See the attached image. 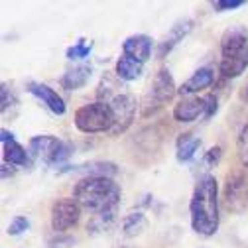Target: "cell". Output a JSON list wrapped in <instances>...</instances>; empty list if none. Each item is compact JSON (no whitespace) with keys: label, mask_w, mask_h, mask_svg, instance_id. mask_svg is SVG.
I'll return each mask as SVG.
<instances>
[{"label":"cell","mask_w":248,"mask_h":248,"mask_svg":"<svg viewBox=\"0 0 248 248\" xmlns=\"http://www.w3.org/2000/svg\"><path fill=\"white\" fill-rule=\"evenodd\" d=\"M191 229L201 236H213L219 231V185L215 175H203L195 183L189 201Z\"/></svg>","instance_id":"1"},{"label":"cell","mask_w":248,"mask_h":248,"mask_svg":"<svg viewBox=\"0 0 248 248\" xmlns=\"http://www.w3.org/2000/svg\"><path fill=\"white\" fill-rule=\"evenodd\" d=\"M120 197L118 183L110 177H83L73 189V199L95 215L114 211Z\"/></svg>","instance_id":"2"},{"label":"cell","mask_w":248,"mask_h":248,"mask_svg":"<svg viewBox=\"0 0 248 248\" xmlns=\"http://www.w3.org/2000/svg\"><path fill=\"white\" fill-rule=\"evenodd\" d=\"M75 126L77 130L85 132V134H99V132H110L112 130V110L108 107V103L103 101H95L83 105L81 108H77L75 112Z\"/></svg>","instance_id":"3"},{"label":"cell","mask_w":248,"mask_h":248,"mask_svg":"<svg viewBox=\"0 0 248 248\" xmlns=\"http://www.w3.org/2000/svg\"><path fill=\"white\" fill-rule=\"evenodd\" d=\"M30 154L46 166H57L71 156V146L51 134H40L30 140Z\"/></svg>","instance_id":"4"},{"label":"cell","mask_w":248,"mask_h":248,"mask_svg":"<svg viewBox=\"0 0 248 248\" xmlns=\"http://www.w3.org/2000/svg\"><path fill=\"white\" fill-rule=\"evenodd\" d=\"M110 110H112V130L110 134L112 136H118V134H124L134 122V116H136V108H138V103L132 95L128 93H120L116 95L110 103H108Z\"/></svg>","instance_id":"5"},{"label":"cell","mask_w":248,"mask_h":248,"mask_svg":"<svg viewBox=\"0 0 248 248\" xmlns=\"http://www.w3.org/2000/svg\"><path fill=\"white\" fill-rule=\"evenodd\" d=\"M81 209L83 207L73 197L57 199L51 207V229H53V232L63 234L65 231L75 227L81 219Z\"/></svg>","instance_id":"6"},{"label":"cell","mask_w":248,"mask_h":248,"mask_svg":"<svg viewBox=\"0 0 248 248\" xmlns=\"http://www.w3.org/2000/svg\"><path fill=\"white\" fill-rule=\"evenodd\" d=\"M227 207L234 213H240L248 205V185L240 171H234L227 177V189H225Z\"/></svg>","instance_id":"7"},{"label":"cell","mask_w":248,"mask_h":248,"mask_svg":"<svg viewBox=\"0 0 248 248\" xmlns=\"http://www.w3.org/2000/svg\"><path fill=\"white\" fill-rule=\"evenodd\" d=\"M248 53V32L244 26H232L225 30L221 38V55L223 57H234Z\"/></svg>","instance_id":"8"},{"label":"cell","mask_w":248,"mask_h":248,"mask_svg":"<svg viewBox=\"0 0 248 248\" xmlns=\"http://www.w3.org/2000/svg\"><path fill=\"white\" fill-rule=\"evenodd\" d=\"M175 93H177V87H175V81H173L171 73L166 67L160 69L156 73V77H154V81H152V93L150 95H152L154 103H156L158 107H162V105L170 103L175 97Z\"/></svg>","instance_id":"9"},{"label":"cell","mask_w":248,"mask_h":248,"mask_svg":"<svg viewBox=\"0 0 248 248\" xmlns=\"http://www.w3.org/2000/svg\"><path fill=\"white\" fill-rule=\"evenodd\" d=\"M199 116H205V99L191 95L181 97V101L173 107V118L177 122H195Z\"/></svg>","instance_id":"10"},{"label":"cell","mask_w":248,"mask_h":248,"mask_svg":"<svg viewBox=\"0 0 248 248\" xmlns=\"http://www.w3.org/2000/svg\"><path fill=\"white\" fill-rule=\"evenodd\" d=\"M28 91L32 93L34 97H38L53 114H57V116L65 114V110H67L65 101L61 99L51 87H47V85H44V83H28Z\"/></svg>","instance_id":"11"},{"label":"cell","mask_w":248,"mask_h":248,"mask_svg":"<svg viewBox=\"0 0 248 248\" xmlns=\"http://www.w3.org/2000/svg\"><path fill=\"white\" fill-rule=\"evenodd\" d=\"M122 53L140 61V63H146L152 57V38L146 34H136L126 38L122 44Z\"/></svg>","instance_id":"12"},{"label":"cell","mask_w":248,"mask_h":248,"mask_svg":"<svg viewBox=\"0 0 248 248\" xmlns=\"http://www.w3.org/2000/svg\"><path fill=\"white\" fill-rule=\"evenodd\" d=\"M191 28H193V20H189V18H185V20H179V22H175L173 26H171V30H170V34L164 38V42L158 46V51H156V57L158 59H164L185 36H187L189 32H191Z\"/></svg>","instance_id":"13"},{"label":"cell","mask_w":248,"mask_h":248,"mask_svg":"<svg viewBox=\"0 0 248 248\" xmlns=\"http://www.w3.org/2000/svg\"><path fill=\"white\" fill-rule=\"evenodd\" d=\"M213 83H215V71L211 67H201L177 89V93L181 97H191V95H197L199 91L211 87Z\"/></svg>","instance_id":"14"},{"label":"cell","mask_w":248,"mask_h":248,"mask_svg":"<svg viewBox=\"0 0 248 248\" xmlns=\"http://www.w3.org/2000/svg\"><path fill=\"white\" fill-rule=\"evenodd\" d=\"M201 148V138L193 132H183L175 140V158L179 164H187L193 160L197 150Z\"/></svg>","instance_id":"15"},{"label":"cell","mask_w":248,"mask_h":248,"mask_svg":"<svg viewBox=\"0 0 248 248\" xmlns=\"http://www.w3.org/2000/svg\"><path fill=\"white\" fill-rule=\"evenodd\" d=\"M246 67H248V53L234 55V57H221L219 73L223 79H234V77L242 75Z\"/></svg>","instance_id":"16"},{"label":"cell","mask_w":248,"mask_h":248,"mask_svg":"<svg viewBox=\"0 0 248 248\" xmlns=\"http://www.w3.org/2000/svg\"><path fill=\"white\" fill-rule=\"evenodd\" d=\"M142 69H144V63H140V61H136V59L122 53L118 57V61H116L114 73H116V77L120 81H134V79H138L142 75Z\"/></svg>","instance_id":"17"},{"label":"cell","mask_w":248,"mask_h":248,"mask_svg":"<svg viewBox=\"0 0 248 248\" xmlns=\"http://www.w3.org/2000/svg\"><path fill=\"white\" fill-rule=\"evenodd\" d=\"M2 156H4V162L10 164V166H14V168H24V166L30 164L28 152L16 140H10V142H4L2 144Z\"/></svg>","instance_id":"18"},{"label":"cell","mask_w":248,"mask_h":248,"mask_svg":"<svg viewBox=\"0 0 248 248\" xmlns=\"http://www.w3.org/2000/svg\"><path fill=\"white\" fill-rule=\"evenodd\" d=\"M89 79H91V67L77 65V67L65 71V75L61 77V87L67 89V91H77V89L85 87Z\"/></svg>","instance_id":"19"},{"label":"cell","mask_w":248,"mask_h":248,"mask_svg":"<svg viewBox=\"0 0 248 248\" xmlns=\"http://www.w3.org/2000/svg\"><path fill=\"white\" fill-rule=\"evenodd\" d=\"M116 225V211H107V213H99L93 215V219L87 225V232L97 236V234H105L108 232L112 227Z\"/></svg>","instance_id":"20"},{"label":"cell","mask_w":248,"mask_h":248,"mask_svg":"<svg viewBox=\"0 0 248 248\" xmlns=\"http://www.w3.org/2000/svg\"><path fill=\"white\" fill-rule=\"evenodd\" d=\"M122 234L126 236V238H134L138 234H142L146 229H148V219H146V215L144 213H130L126 215L122 219Z\"/></svg>","instance_id":"21"},{"label":"cell","mask_w":248,"mask_h":248,"mask_svg":"<svg viewBox=\"0 0 248 248\" xmlns=\"http://www.w3.org/2000/svg\"><path fill=\"white\" fill-rule=\"evenodd\" d=\"M77 171H83L85 177H114L118 173L116 164L112 162H91L85 166H79Z\"/></svg>","instance_id":"22"},{"label":"cell","mask_w":248,"mask_h":248,"mask_svg":"<svg viewBox=\"0 0 248 248\" xmlns=\"http://www.w3.org/2000/svg\"><path fill=\"white\" fill-rule=\"evenodd\" d=\"M91 49H93V44L91 42H87V40H79L75 46H71L69 49H67V59H85V57H89V53H91Z\"/></svg>","instance_id":"23"},{"label":"cell","mask_w":248,"mask_h":248,"mask_svg":"<svg viewBox=\"0 0 248 248\" xmlns=\"http://www.w3.org/2000/svg\"><path fill=\"white\" fill-rule=\"evenodd\" d=\"M236 150H238V158H240V162L248 168V122L244 124L242 130H240V134H238Z\"/></svg>","instance_id":"24"},{"label":"cell","mask_w":248,"mask_h":248,"mask_svg":"<svg viewBox=\"0 0 248 248\" xmlns=\"http://www.w3.org/2000/svg\"><path fill=\"white\" fill-rule=\"evenodd\" d=\"M221 158H223V148L221 146H213L209 152H205V156L201 160V168L203 170H211V168H215L217 164L221 162Z\"/></svg>","instance_id":"25"},{"label":"cell","mask_w":248,"mask_h":248,"mask_svg":"<svg viewBox=\"0 0 248 248\" xmlns=\"http://www.w3.org/2000/svg\"><path fill=\"white\" fill-rule=\"evenodd\" d=\"M28 229H30V221L26 219V217H14L12 223L8 225V234L10 236H18Z\"/></svg>","instance_id":"26"},{"label":"cell","mask_w":248,"mask_h":248,"mask_svg":"<svg viewBox=\"0 0 248 248\" xmlns=\"http://www.w3.org/2000/svg\"><path fill=\"white\" fill-rule=\"evenodd\" d=\"M73 242H75V238L65 236L61 232H55L51 238H47V248H69Z\"/></svg>","instance_id":"27"},{"label":"cell","mask_w":248,"mask_h":248,"mask_svg":"<svg viewBox=\"0 0 248 248\" xmlns=\"http://www.w3.org/2000/svg\"><path fill=\"white\" fill-rule=\"evenodd\" d=\"M205 99V118H211L217 114V110H219V99H217L215 93H209V95L203 97Z\"/></svg>","instance_id":"28"},{"label":"cell","mask_w":248,"mask_h":248,"mask_svg":"<svg viewBox=\"0 0 248 248\" xmlns=\"http://www.w3.org/2000/svg\"><path fill=\"white\" fill-rule=\"evenodd\" d=\"M244 6V0H217V2H213V8L217 12H225V10H236Z\"/></svg>","instance_id":"29"},{"label":"cell","mask_w":248,"mask_h":248,"mask_svg":"<svg viewBox=\"0 0 248 248\" xmlns=\"http://www.w3.org/2000/svg\"><path fill=\"white\" fill-rule=\"evenodd\" d=\"M18 101H16V97H14V93L8 89V85H2V114L6 116V112H8V107H14Z\"/></svg>","instance_id":"30"},{"label":"cell","mask_w":248,"mask_h":248,"mask_svg":"<svg viewBox=\"0 0 248 248\" xmlns=\"http://www.w3.org/2000/svg\"><path fill=\"white\" fill-rule=\"evenodd\" d=\"M0 170H2V179H8V177H12L14 173H16V168L14 166H10V164H2V168H0Z\"/></svg>","instance_id":"31"},{"label":"cell","mask_w":248,"mask_h":248,"mask_svg":"<svg viewBox=\"0 0 248 248\" xmlns=\"http://www.w3.org/2000/svg\"><path fill=\"white\" fill-rule=\"evenodd\" d=\"M0 140H2V144H4V142H10V140H14V134L8 132L6 128H2V130H0Z\"/></svg>","instance_id":"32"},{"label":"cell","mask_w":248,"mask_h":248,"mask_svg":"<svg viewBox=\"0 0 248 248\" xmlns=\"http://www.w3.org/2000/svg\"><path fill=\"white\" fill-rule=\"evenodd\" d=\"M240 99L248 103V83H246V85L242 87V91H240Z\"/></svg>","instance_id":"33"},{"label":"cell","mask_w":248,"mask_h":248,"mask_svg":"<svg viewBox=\"0 0 248 248\" xmlns=\"http://www.w3.org/2000/svg\"><path fill=\"white\" fill-rule=\"evenodd\" d=\"M114 248H126V246H114Z\"/></svg>","instance_id":"34"}]
</instances>
